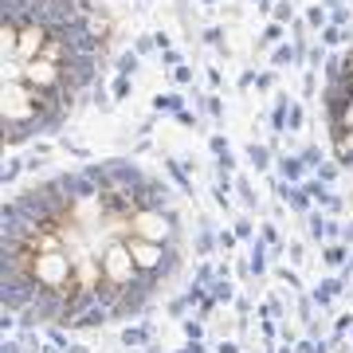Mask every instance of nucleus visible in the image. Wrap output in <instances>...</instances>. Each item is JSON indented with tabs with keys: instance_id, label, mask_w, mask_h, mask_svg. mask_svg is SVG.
Instances as JSON below:
<instances>
[{
	"instance_id": "1",
	"label": "nucleus",
	"mask_w": 353,
	"mask_h": 353,
	"mask_svg": "<svg viewBox=\"0 0 353 353\" xmlns=\"http://www.w3.org/2000/svg\"><path fill=\"white\" fill-rule=\"evenodd\" d=\"M67 275V263L59 259V255H36V279H43V283H59V279Z\"/></svg>"
},
{
	"instance_id": "2",
	"label": "nucleus",
	"mask_w": 353,
	"mask_h": 353,
	"mask_svg": "<svg viewBox=\"0 0 353 353\" xmlns=\"http://www.w3.org/2000/svg\"><path fill=\"white\" fill-rule=\"evenodd\" d=\"M130 252L126 248H110V255H106V275L114 279V283H122V279H130Z\"/></svg>"
},
{
	"instance_id": "4",
	"label": "nucleus",
	"mask_w": 353,
	"mask_h": 353,
	"mask_svg": "<svg viewBox=\"0 0 353 353\" xmlns=\"http://www.w3.org/2000/svg\"><path fill=\"white\" fill-rule=\"evenodd\" d=\"M138 232L150 236V240H157V236H165V224L157 220V216H138Z\"/></svg>"
},
{
	"instance_id": "3",
	"label": "nucleus",
	"mask_w": 353,
	"mask_h": 353,
	"mask_svg": "<svg viewBox=\"0 0 353 353\" xmlns=\"http://www.w3.org/2000/svg\"><path fill=\"white\" fill-rule=\"evenodd\" d=\"M39 43H43V32H39V28H28L24 36H20V48H16V51L28 59V55H36V51H39Z\"/></svg>"
},
{
	"instance_id": "5",
	"label": "nucleus",
	"mask_w": 353,
	"mask_h": 353,
	"mask_svg": "<svg viewBox=\"0 0 353 353\" xmlns=\"http://www.w3.org/2000/svg\"><path fill=\"white\" fill-rule=\"evenodd\" d=\"M130 252H134V259H138L141 267H153V263H157V248H153V243H134Z\"/></svg>"
}]
</instances>
